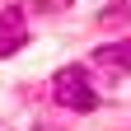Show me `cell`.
<instances>
[{
	"label": "cell",
	"instance_id": "1",
	"mask_svg": "<svg viewBox=\"0 0 131 131\" xmlns=\"http://www.w3.org/2000/svg\"><path fill=\"white\" fill-rule=\"evenodd\" d=\"M56 103H66L70 112H94L98 108V89L89 84V75L80 66H66L56 75Z\"/></svg>",
	"mask_w": 131,
	"mask_h": 131
},
{
	"label": "cell",
	"instance_id": "2",
	"mask_svg": "<svg viewBox=\"0 0 131 131\" xmlns=\"http://www.w3.org/2000/svg\"><path fill=\"white\" fill-rule=\"evenodd\" d=\"M94 61H98V66H112V70H131V38L103 42V47L94 52Z\"/></svg>",
	"mask_w": 131,
	"mask_h": 131
}]
</instances>
